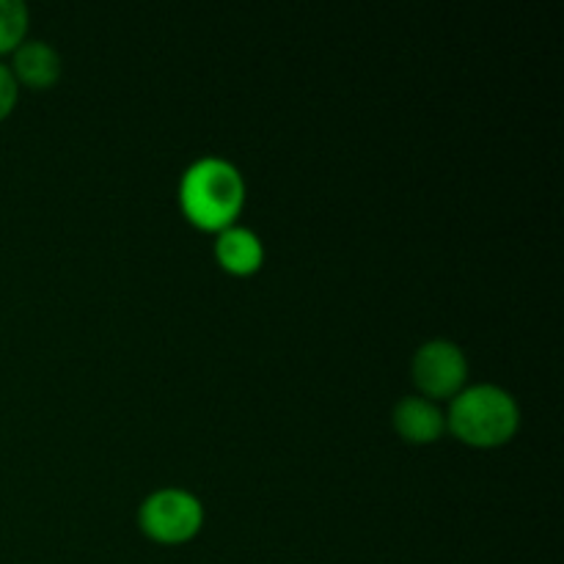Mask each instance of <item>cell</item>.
<instances>
[{
  "label": "cell",
  "mask_w": 564,
  "mask_h": 564,
  "mask_svg": "<svg viewBox=\"0 0 564 564\" xmlns=\"http://www.w3.org/2000/svg\"><path fill=\"white\" fill-rule=\"evenodd\" d=\"M246 204V182L235 163L224 158H202L182 174V215L202 231H224L237 224Z\"/></svg>",
  "instance_id": "cell-1"
},
{
  "label": "cell",
  "mask_w": 564,
  "mask_h": 564,
  "mask_svg": "<svg viewBox=\"0 0 564 564\" xmlns=\"http://www.w3.org/2000/svg\"><path fill=\"white\" fill-rule=\"evenodd\" d=\"M446 430L474 449H496L510 444L521 430V408L501 386H471L452 400Z\"/></svg>",
  "instance_id": "cell-2"
},
{
  "label": "cell",
  "mask_w": 564,
  "mask_h": 564,
  "mask_svg": "<svg viewBox=\"0 0 564 564\" xmlns=\"http://www.w3.org/2000/svg\"><path fill=\"white\" fill-rule=\"evenodd\" d=\"M138 527L152 543L185 545L202 532L204 507L191 490L163 488L147 496L138 510Z\"/></svg>",
  "instance_id": "cell-3"
},
{
  "label": "cell",
  "mask_w": 564,
  "mask_h": 564,
  "mask_svg": "<svg viewBox=\"0 0 564 564\" xmlns=\"http://www.w3.org/2000/svg\"><path fill=\"white\" fill-rule=\"evenodd\" d=\"M411 375L424 400H446L466 389L468 358L455 341H424L411 361Z\"/></svg>",
  "instance_id": "cell-4"
},
{
  "label": "cell",
  "mask_w": 564,
  "mask_h": 564,
  "mask_svg": "<svg viewBox=\"0 0 564 564\" xmlns=\"http://www.w3.org/2000/svg\"><path fill=\"white\" fill-rule=\"evenodd\" d=\"M391 424L397 435L413 446L435 444L446 433V416L433 400L424 397H402L391 413Z\"/></svg>",
  "instance_id": "cell-5"
},
{
  "label": "cell",
  "mask_w": 564,
  "mask_h": 564,
  "mask_svg": "<svg viewBox=\"0 0 564 564\" xmlns=\"http://www.w3.org/2000/svg\"><path fill=\"white\" fill-rule=\"evenodd\" d=\"M215 259L220 268L237 279H248V275L259 273L264 264V246L259 240L257 231L246 229V226H229V229L218 231L215 240Z\"/></svg>",
  "instance_id": "cell-6"
},
{
  "label": "cell",
  "mask_w": 564,
  "mask_h": 564,
  "mask_svg": "<svg viewBox=\"0 0 564 564\" xmlns=\"http://www.w3.org/2000/svg\"><path fill=\"white\" fill-rule=\"evenodd\" d=\"M17 86H25L31 91H47L61 77V55L47 42H22L14 50V64L9 66Z\"/></svg>",
  "instance_id": "cell-7"
},
{
  "label": "cell",
  "mask_w": 564,
  "mask_h": 564,
  "mask_svg": "<svg viewBox=\"0 0 564 564\" xmlns=\"http://www.w3.org/2000/svg\"><path fill=\"white\" fill-rule=\"evenodd\" d=\"M28 6L22 0H0V55H9L25 42Z\"/></svg>",
  "instance_id": "cell-8"
},
{
  "label": "cell",
  "mask_w": 564,
  "mask_h": 564,
  "mask_svg": "<svg viewBox=\"0 0 564 564\" xmlns=\"http://www.w3.org/2000/svg\"><path fill=\"white\" fill-rule=\"evenodd\" d=\"M17 99H20V86H17L9 66L0 64V121L9 119V116L14 113Z\"/></svg>",
  "instance_id": "cell-9"
}]
</instances>
